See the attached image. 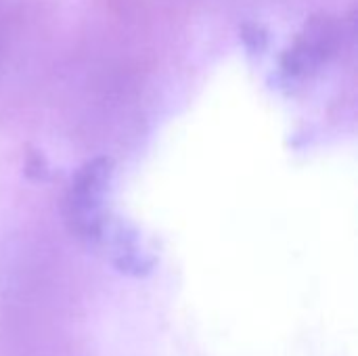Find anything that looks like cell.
<instances>
[{
    "instance_id": "cell-1",
    "label": "cell",
    "mask_w": 358,
    "mask_h": 356,
    "mask_svg": "<svg viewBox=\"0 0 358 356\" xmlns=\"http://www.w3.org/2000/svg\"><path fill=\"white\" fill-rule=\"evenodd\" d=\"M111 162L94 157L73 176L65 197V220L69 231L124 275L147 277L155 269V256L141 239L138 231L122 225L109 210Z\"/></svg>"
},
{
    "instance_id": "cell-2",
    "label": "cell",
    "mask_w": 358,
    "mask_h": 356,
    "mask_svg": "<svg viewBox=\"0 0 358 356\" xmlns=\"http://www.w3.org/2000/svg\"><path fill=\"white\" fill-rule=\"evenodd\" d=\"M342 29L329 17L313 19L300 34L296 44L287 50L281 61L279 80L285 86L298 84L317 73L340 48Z\"/></svg>"
}]
</instances>
